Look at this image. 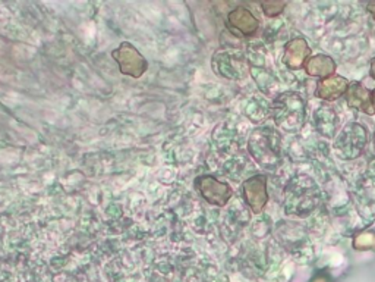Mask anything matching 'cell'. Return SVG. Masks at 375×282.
<instances>
[{
	"mask_svg": "<svg viewBox=\"0 0 375 282\" xmlns=\"http://www.w3.org/2000/svg\"><path fill=\"white\" fill-rule=\"evenodd\" d=\"M227 29L235 36L252 37L260 29V21L254 16V14L250 9L244 6H237L227 15Z\"/></svg>",
	"mask_w": 375,
	"mask_h": 282,
	"instance_id": "4",
	"label": "cell"
},
{
	"mask_svg": "<svg viewBox=\"0 0 375 282\" xmlns=\"http://www.w3.org/2000/svg\"><path fill=\"white\" fill-rule=\"evenodd\" d=\"M305 101L294 93H284L273 104L274 122L287 133L301 130L305 122Z\"/></svg>",
	"mask_w": 375,
	"mask_h": 282,
	"instance_id": "1",
	"label": "cell"
},
{
	"mask_svg": "<svg viewBox=\"0 0 375 282\" xmlns=\"http://www.w3.org/2000/svg\"><path fill=\"white\" fill-rule=\"evenodd\" d=\"M368 11H369V14L374 16V19H375V4H369V5H368Z\"/></svg>",
	"mask_w": 375,
	"mask_h": 282,
	"instance_id": "12",
	"label": "cell"
},
{
	"mask_svg": "<svg viewBox=\"0 0 375 282\" xmlns=\"http://www.w3.org/2000/svg\"><path fill=\"white\" fill-rule=\"evenodd\" d=\"M371 76L375 80V58L371 62Z\"/></svg>",
	"mask_w": 375,
	"mask_h": 282,
	"instance_id": "13",
	"label": "cell"
},
{
	"mask_svg": "<svg viewBox=\"0 0 375 282\" xmlns=\"http://www.w3.org/2000/svg\"><path fill=\"white\" fill-rule=\"evenodd\" d=\"M112 56L116 61L120 74L132 76V79H141L148 69L147 59L140 54L137 47H133L128 41L120 43L119 47L112 52Z\"/></svg>",
	"mask_w": 375,
	"mask_h": 282,
	"instance_id": "2",
	"label": "cell"
},
{
	"mask_svg": "<svg viewBox=\"0 0 375 282\" xmlns=\"http://www.w3.org/2000/svg\"><path fill=\"white\" fill-rule=\"evenodd\" d=\"M309 54H311V49H309L308 43L304 39L297 37V39L290 40L284 46L283 62L290 69H301V68H304L305 62L308 61Z\"/></svg>",
	"mask_w": 375,
	"mask_h": 282,
	"instance_id": "6",
	"label": "cell"
},
{
	"mask_svg": "<svg viewBox=\"0 0 375 282\" xmlns=\"http://www.w3.org/2000/svg\"><path fill=\"white\" fill-rule=\"evenodd\" d=\"M372 105H374V108H375V90L372 91Z\"/></svg>",
	"mask_w": 375,
	"mask_h": 282,
	"instance_id": "14",
	"label": "cell"
},
{
	"mask_svg": "<svg viewBox=\"0 0 375 282\" xmlns=\"http://www.w3.org/2000/svg\"><path fill=\"white\" fill-rule=\"evenodd\" d=\"M349 86H351L349 81L343 79V76L332 75L329 76V79H323L318 81L317 89H315V96L326 101H333L344 96Z\"/></svg>",
	"mask_w": 375,
	"mask_h": 282,
	"instance_id": "7",
	"label": "cell"
},
{
	"mask_svg": "<svg viewBox=\"0 0 375 282\" xmlns=\"http://www.w3.org/2000/svg\"><path fill=\"white\" fill-rule=\"evenodd\" d=\"M244 198L250 209L254 213L262 212L267 201H269V193H267V176L265 175H254L248 178L242 186Z\"/></svg>",
	"mask_w": 375,
	"mask_h": 282,
	"instance_id": "5",
	"label": "cell"
},
{
	"mask_svg": "<svg viewBox=\"0 0 375 282\" xmlns=\"http://www.w3.org/2000/svg\"><path fill=\"white\" fill-rule=\"evenodd\" d=\"M355 250H374L375 248V231H365L354 238Z\"/></svg>",
	"mask_w": 375,
	"mask_h": 282,
	"instance_id": "10",
	"label": "cell"
},
{
	"mask_svg": "<svg viewBox=\"0 0 375 282\" xmlns=\"http://www.w3.org/2000/svg\"><path fill=\"white\" fill-rule=\"evenodd\" d=\"M304 69L311 76H318V79H329V76L334 75L336 64L330 56L326 55H317L312 58H308V61L304 65Z\"/></svg>",
	"mask_w": 375,
	"mask_h": 282,
	"instance_id": "9",
	"label": "cell"
},
{
	"mask_svg": "<svg viewBox=\"0 0 375 282\" xmlns=\"http://www.w3.org/2000/svg\"><path fill=\"white\" fill-rule=\"evenodd\" d=\"M344 96L347 100V105H349L351 108L358 109L368 115L375 114V108L372 105V91H369L361 83L351 84Z\"/></svg>",
	"mask_w": 375,
	"mask_h": 282,
	"instance_id": "8",
	"label": "cell"
},
{
	"mask_svg": "<svg viewBox=\"0 0 375 282\" xmlns=\"http://www.w3.org/2000/svg\"><path fill=\"white\" fill-rule=\"evenodd\" d=\"M286 4L284 2H262L261 4V8H262V12L267 15V16H277L283 12Z\"/></svg>",
	"mask_w": 375,
	"mask_h": 282,
	"instance_id": "11",
	"label": "cell"
},
{
	"mask_svg": "<svg viewBox=\"0 0 375 282\" xmlns=\"http://www.w3.org/2000/svg\"><path fill=\"white\" fill-rule=\"evenodd\" d=\"M194 186L207 203L217 208H225L233 196V190L227 183H223L211 175L197 176Z\"/></svg>",
	"mask_w": 375,
	"mask_h": 282,
	"instance_id": "3",
	"label": "cell"
}]
</instances>
